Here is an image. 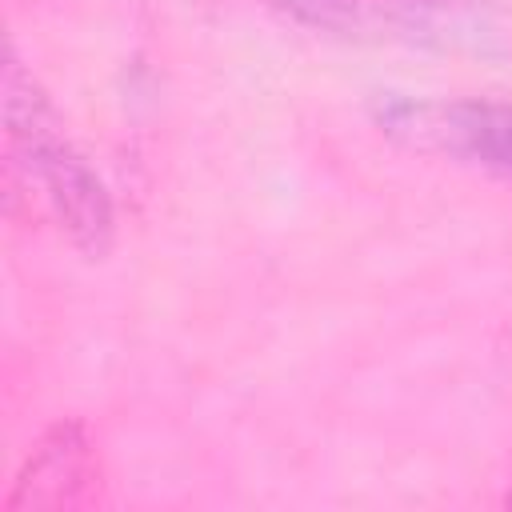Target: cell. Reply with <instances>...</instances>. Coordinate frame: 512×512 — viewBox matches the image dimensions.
I'll return each mask as SVG.
<instances>
[{
	"mask_svg": "<svg viewBox=\"0 0 512 512\" xmlns=\"http://www.w3.org/2000/svg\"><path fill=\"white\" fill-rule=\"evenodd\" d=\"M96 480V452L80 424H56L24 460L12 496L4 500L8 512L20 508H68L88 496Z\"/></svg>",
	"mask_w": 512,
	"mask_h": 512,
	"instance_id": "4",
	"label": "cell"
},
{
	"mask_svg": "<svg viewBox=\"0 0 512 512\" xmlns=\"http://www.w3.org/2000/svg\"><path fill=\"white\" fill-rule=\"evenodd\" d=\"M4 108H8L12 152L28 184L40 188L44 204L52 208V216L80 252L104 256L116 228L112 196L96 176V168L64 136L48 96L36 88V80L20 68L16 56L8 60V76H4Z\"/></svg>",
	"mask_w": 512,
	"mask_h": 512,
	"instance_id": "1",
	"label": "cell"
},
{
	"mask_svg": "<svg viewBox=\"0 0 512 512\" xmlns=\"http://www.w3.org/2000/svg\"><path fill=\"white\" fill-rule=\"evenodd\" d=\"M504 504H508V508H512V488H508V496H504Z\"/></svg>",
	"mask_w": 512,
	"mask_h": 512,
	"instance_id": "5",
	"label": "cell"
},
{
	"mask_svg": "<svg viewBox=\"0 0 512 512\" xmlns=\"http://www.w3.org/2000/svg\"><path fill=\"white\" fill-rule=\"evenodd\" d=\"M380 124H388V132H404L420 144L444 148L448 156L472 160L512 180V104L504 100H388L380 108Z\"/></svg>",
	"mask_w": 512,
	"mask_h": 512,
	"instance_id": "3",
	"label": "cell"
},
{
	"mask_svg": "<svg viewBox=\"0 0 512 512\" xmlns=\"http://www.w3.org/2000/svg\"><path fill=\"white\" fill-rule=\"evenodd\" d=\"M284 20L348 36L392 40L440 52L500 56L512 52V20L480 0H268Z\"/></svg>",
	"mask_w": 512,
	"mask_h": 512,
	"instance_id": "2",
	"label": "cell"
}]
</instances>
